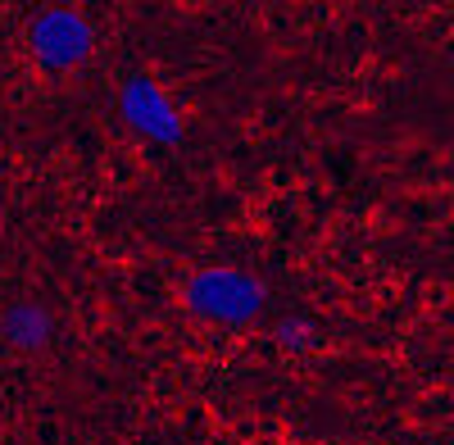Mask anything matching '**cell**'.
Segmentation results:
<instances>
[{
  "label": "cell",
  "instance_id": "6da1fadb",
  "mask_svg": "<svg viewBox=\"0 0 454 445\" xmlns=\"http://www.w3.org/2000/svg\"><path fill=\"white\" fill-rule=\"evenodd\" d=\"M182 295H186V309L214 323H250L263 305V286L241 269H200Z\"/></svg>",
  "mask_w": 454,
  "mask_h": 445
},
{
  "label": "cell",
  "instance_id": "7a4b0ae2",
  "mask_svg": "<svg viewBox=\"0 0 454 445\" xmlns=\"http://www.w3.org/2000/svg\"><path fill=\"white\" fill-rule=\"evenodd\" d=\"M27 46L42 68H73L91 51V23L78 10H42L27 27Z\"/></svg>",
  "mask_w": 454,
  "mask_h": 445
},
{
  "label": "cell",
  "instance_id": "3957f363",
  "mask_svg": "<svg viewBox=\"0 0 454 445\" xmlns=\"http://www.w3.org/2000/svg\"><path fill=\"white\" fill-rule=\"evenodd\" d=\"M119 109H123V119L145 132L150 141H177L182 137V119H177V109L164 100V91L141 78V73H132V78L123 82V96H119Z\"/></svg>",
  "mask_w": 454,
  "mask_h": 445
},
{
  "label": "cell",
  "instance_id": "277c9868",
  "mask_svg": "<svg viewBox=\"0 0 454 445\" xmlns=\"http://www.w3.org/2000/svg\"><path fill=\"white\" fill-rule=\"evenodd\" d=\"M0 332H5V341L19 346V350H42L51 341L55 332V318L46 305H32V301H19L5 309V318H0Z\"/></svg>",
  "mask_w": 454,
  "mask_h": 445
}]
</instances>
